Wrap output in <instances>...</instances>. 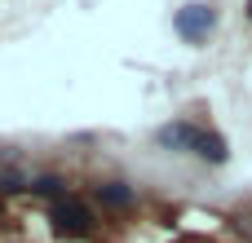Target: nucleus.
<instances>
[{"instance_id": "obj_1", "label": "nucleus", "mask_w": 252, "mask_h": 243, "mask_svg": "<svg viewBox=\"0 0 252 243\" xmlns=\"http://www.w3.org/2000/svg\"><path fill=\"white\" fill-rule=\"evenodd\" d=\"M49 221H53L58 235H89V230H93V213H89V204H80V199H58V204L49 208Z\"/></svg>"}, {"instance_id": "obj_2", "label": "nucleus", "mask_w": 252, "mask_h": 243, "mask_svg": "<svg viewBox=\"0 0 252 243\" xmlns=\"http://www.w3.org/2000/svg\"><path fill=\"white\" fill-rule=\"evenodd\" d=\"M213 27H217V9H213V4H186V9L177 13V31H182L186 40H204Z\"/></svg>"}, {"instance_id": "obj_3", "label": "nucleus", "mask_w": 252, "mask_h": 243, "mask_svg": "<svg viewBox=\"0 0 252 243\" xmlns=\"http://www.w3.org/2000/svg\"><path fill=\"white\" fill-rule=\"evenodd\" d=\"M155 137H159V146H173V151H195L199 128H195V124H164Z\"/></svg>"}, {"instance_id": "obj_4", "label": "nucleus", "mask_w": 252, "mask_h": 243, "mask_svg": "<svg viewBox=\"0 0 252 243\" xmlns=\"http://www.w3.org/2000/svg\"><path fill=\"white\" fill-rule=\"evenodd\" d=\"M195 155H199V159H208V164H226V159H230L226 142H221L217 133H204V128H199V137H195Z\"/></svg>"}, {"instance_id": "obj_5", "label": "nucleus", "mask_w": 252, "mask_h": 243, "mask_svg": "<svg viewBox=\"0 0 252 243\" xmlns=\"http://www.w3.org/2000/svg\"><path fill=\"white\" fill-rule=\"evenodd\" d=\"M97 199H102L106 208H128V204H133V190L120 186V182H106V186H97Z\"/></svg>"}, {"instance_id": "obj_6", "label": "nucleus", "mask_w": 252, "mask_h": 243, "mask_svg": "<svg viewBox=\"0 0 252 243\" xmlns=\"http://www.w3.org/2000/svg\"><path fill=\"white\" fill-rule=\"evenodd\" d=\"M31 190H35V195H58L62 182H58V177H40V182H31Z\"/></svg>"}, {"instance_id": "obj_7", "label": "nucleus", "mask_w": 252, "mask_h": 243, "mask_svg": "<svg viewBox=\"0 0 252 243\" xmlns=\"http://www.w3.org/2000/svg\"><path fill=\"white\" fill-rule=\"evenodd\" d=\"M177 243H204V239H177Z\"/></svg>"}, {"instance_id": "obj_8", "label": "nucleus", "mask_w": 252, "mask_h": 243, "mask_svg": "<svg viewBox=\"0 0 252 243\" xmlns=\"http://www.w3.org/2000/svg\"><path fill=\"white\" fill-rule=\"evenodd\" d=\"M248 13H252V0H248Z\"/></svg>"}]
</instances>
